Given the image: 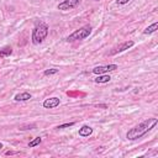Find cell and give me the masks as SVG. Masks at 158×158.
<instances>
[{"mask_svg": "<svg viewBox=\"0 0 158 158\" xmlns=\"http://www.w3.org/2000/svg\"><path fill=\"white\" fill-rule=\"evenodd\" d=\"M158 123V120L152 117V118H147L143 122H141L139 125L135 126L133 128H131L127 133H126V138L130 141H136L141 137H143L146 133H148L152 128L156 127V125Z\"/></svg>", "mask_w": 158, "mask_h": 158, "instance_id": "cell-1", "label": "cell"}, {"mask_svg": "<svg viewBox=\"0 0 158 158\" xmlns=\"http://www.w3.org/2000/svg\"><path fill=\"white\" fill-rule=\"evenodd\" d=\"M48 35V26L44 22H40L36 25V27L32 30V43L33 44H40L43 42V40Z\"/></svg>", "mask_w": 158, "mask_h": 158, "instance_id": "cell-2", "label": "cell"}, {"mask_svg": "<svg viewBox=\"0 0 158 158\" xmlns=\"http://www.w3.org/2000/svg\"><path fill=\"white\" fill-rule=\"evenodd\" d=\"M79 4H80V0H64V1L59 2L57 7H58V10L67 11V10H72V9L77 7Z\"/></svg>", "mask_w": 158, "mask_h": 158, "instance_id": "cell-4", "label": "cell"}, {"mask_svg": "<svg viewBox=\"0 0 158 158\" xmlns=\"http://www.w3.org/2000/svg\"><path fill=\"white\" fill-rule=\"evenodd\" d=\"M32 96H31V94L30 93H27V91H25V93H20V94H16L15 95V100L16 101H27V100H30Z\"/></svg>", "mask_w": 158, "mask_h": 158, "instance_id": "cell-9", "label": "cell"}, {"mask_svg": "<svg viewBox=\"0 0 158 158\" xmlns=\"http://www.w3.org/2000/svg\"><path fill=\"white\" fill-rule=\"evenodd\" d=\"M94 80H95V83L104 84V83H109L111 80V77L110 75H106V74H99Z\"/></svg>", "mask_w": 158, "mask_h": 158, "instance_id": "cell-10", "label": "cell"}, {"mask_svg": "<svg viewBox=\"0 0 158 158\" xmlns=\"http://www.w3.org/2000/svg\"><path fill=\"white\" fill-rule=\"evenodd\" d=\"M11 54H12V48L9 47V46H6V47H4V48L0 49V58L9 57V56H11Z\"/></svg>", "mask_w": 158, "mask_h": 158, "instance_id": "cell-11", "label": "cell"}, {"mask_svg": "<svg viewBox=\"0 0 158 158\" xmlns=\"http://www.w3.org/2000/svg\"><path fill=\"white\" fill-rule=\"evenodd\" d=\"M56 73H58V69H56V68H52V69H47V70H44V75H52V74H56Z\"/></svg>", "mask_w": 158, "mask_h": 158, "instance_id": "cell-14", "label": "cell"}, {"mask_svg": "<svg viewBox=\"0 0 158 158\" xmlns=\"http://www.w3.org/2000/svg\"><path fill=\"white\" fill-rule=\"evenodd\" d=\"M93 133V128L88 125H84L79 128V136H83V137H89L90 135Z\"/></svg>", "mask_w": 158, "mask_h": 158, "instance_id": "cell-8", "label": "cell"}, {"mask_svg": "<svg viewBox=\"0 0 158 158\" xmlns=\"http://www.w3.org/2000/svg\"><path fill=\"white\" fill-rule=\"evenodd\" d=\"M130 0H117V4L118 5H125V4H127Z\"/></svg>", "mask_w": 158, "mask_h": 158, "instance_id": "cell-16", "label": "cell"}, {"mask_svg": "<svg viewBox=\"0 0 158 158\" xmlns=\"http://www.w3.org/2000/svg\"><path fill=\"white\" fill-rule=\"evenodd\" d=\"M41 142H42V138H41V137H36V138H33L32 141H30L28 147H35V146H38Z\"/></svg>", "mask_w": 158, "mask_h": 158, "instance_id": "cell-13", "label": "cell"}, {"mask_svg": "<svg viewBox=\"0 0 158 158\" xmlns=\"http://www.w3.org/2000/svg\"><path fill=\"white\" fill-rule=\"evenodd\" d=\"M1 148H2V143L0 142V149H1Z\"/></svg>", "mask_w": 158, "mask_h": 158, "instance_id": "cell-17", "label": "cell"}, {"mask_svg": "<svg viewBox=\"0 0 158 158\" xmlns=\"http://www.w3.org/2000/svg\"><path fill=\"white\" fill-rule=\"evenodd\" d=\"M75 122H68V123H63V125H59L57 128L58 130H62V128H68V127H70V126H73Z\"/></svg>", "mask_w": 158, "mask_h": 158, "instance_id": "cell-15", "label": "cell"}, {"mask_svg": "<svg viewBox=\"0 0 158 158\" xmlns=\"http://www.w3.org/2000/svg\"><path fill=\"white\" fill-rule=\"evenodd\" d=\"M90 33H91V26L86 25V26L80 27L79 30H75L73 33H70V35L67 37V41H68V42L80 41V40H84V38L89 37V35H90Z\"/></svg>", "mask_w": 158, "mask_h": 158, "instance_id": "cell-3", "label": "cell"}, {"mask_svg": "<svg viewBox=\"0 0 158 158\" xmlns=\"http://www.w3.org/2000/svg\"><path fill=\"white\" fill-rule=\"evenodd\" d=\"M96 1H99V0H96Z\"/></svg>", "mask_w": 158, "mask_h": 158, "instance_id": "cell-18", "label": "cell"}, {"mask_svg": "<svg viewBox=\"0 0 158 158\" xmlns=\"http://www.w3.org/2000/svg\"><path fill=\"white\" fill-rule=\"evenodd\" d=\"M157 28H158V22H153L151 26H148V27H147V28L143 31V33H144V35H149V33H153V32H154Z\"/></svg>", "mask_w": 158, "mask_h": 158, "instance_id": "cell-12", "label": "cell"}, {"mask_svg": "<svg viewBox=\"0 0 158 158\" xmlns=\"http://www.w3.org/2000/svg\"><path fill=\"white\" fill-rule=\"evenodd\" d=\"M117 69V65L116 64H107V65H99V67H95L93 69V73L94 74H104L106 72H112V70H116Z\"/></svg>", "mask_w": 158, "mask_h": 158, "instance_id": "cell-5", "label": "cell"}, {"mask_svg": "<svg viewBox=\"0 0 158 158\" xmlns=\"http://www.w3.org/2000/svg\"><path fill=\"white\" fill-rule=\"evenodd\" d=\"M135 44V42L133 41H126V42H123V43H121L116 49H115V52L114 53H120V52H123V51H126V49H128V48H131L132 46Z\"/></svg>", "mask_w": 158, "mask_h": 158, "instance_id": "cell-7", "label": "cell"}, {"mask_svg": "<svg viewBox=\"0 0 158 158\" xmlns=\"http://www.w3.org/2000/svg\"><path fill=\"white\" fill-rule=\"evenodd\" d=\"M59 98H49V99H46L44 101H43V107H46V109H54V107H57L58 105H59Z\"/></svg>", "mask_w": 158, "mask_h": 158, "instance_id": "cell-6", "label": "cell"}]
</instances>
